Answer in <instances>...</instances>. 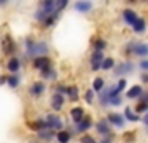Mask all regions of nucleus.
Listing matches in <instances>:
<instances>
[{"instance_id":"1","label":"nucleus","mask_w":148,"mask_h":143,"mask_svg":"<svg viewBox=\"0 0 148 143\" xmlns=\"http://www.w3.org/2000/svg\"><path fill=\"white\" fill-rule=\"evenodd\" d=\"M47 49L49 47H47L45 42H32V40L26 42V51H28L30 56H37V58L45 56L47 54Z\"/></svg>"},{"instance_id":"2","label":"nucleus","mask_w":148,"mask_h":143,"mask_svg":"<svg viewBox=\"0 0 148 143\" xmlns=\"http://www.w3.org/2000/svg\"><path fill=\"white\" fill-rule=\"evenodd\" d=\"M127 51L134 52V56H141V58H146V56H148V45H146V44H141V42L129 44V45H127Z\"/></svg>"},{"instance_id":"3","label":"nucleus","mask_w":148,"mask_h":143,"mask_svg":"<svg viewBox=\"0 0 148 143\" xmlns=\"http://www.w3.org/2000/svg\"><path fill=\"white\" fill-rule=\"evenodd\" d=\"M33 66H35L37 70L44 72V70L51 68V59H49L47 56H40V58H35V61H33Z\"/></svg>"},{"instance_id":"4","label":"nucleus","mask_w":148,"mask_h":143,"mask_svg":"<svg viewBox=\"0 0 148 143\" xmlns=\"http://www.w3.org/2000/svg\"><path fill=\"white\" fill-rule=\"evenodd\" d=\"M45 126H47L49 129H61V127H63V120H61L58 115H47Z\"/></svg>"},{"instance_id":"5","label":"nucleus","mask_w":148,"mask_h":143,"mask_svg":"<svg viewBox=\"0 0 148 143\" xmlns=\"http://www.w3.org/2000/svg\"><path fill=\"white\" fill-rule=\"evenodd\" d=\"M106 120L110 124H113L115 127H124V124H125V119L120 113H108V119Z\"/></svg>"},{"instance_id":"6","label":"nucleus","mask_w":148,"mask_h":143,"mask_svg":"<svg viewBox=\"0 0 148 143\" xmlns=\"http://www.w3.org/2000/svg\"><path fill=\"white\" fill-rule=\"evenodd\" d=\"M19 68H21V63H19V59H18L16 56L9 58V61H7V70L11 72V74L18 75V72H19Z\"/></svg>"},{"instance_id":"7","label":"nucleus","mask_w":148,"mask_h":143,"mask_svg":"<svg viewBox=\"0 0 148 143\" xmlns=\"http://www.w3.org/2000/svg\"><path fill=\"white\" fill-rule=\"evenodd\" d=\"M101 63H103V52L94 51L92 56H91V66H92V70H98L101 66Z\"/></svg>"},{"instance_id":"8","label":"nucleus","mask_w":148,"mask_h":143,"mask_svg":"<svg viewBox=\"0 0 148 143\" xmlns=\"http://www.w3.org/2000/svg\"><path fill=\"white\" fill-rule=\"evenodd\" d=\"M63 103H64V96H63V94H58V93H56V94L51 98V105H52L54 110H61Z\"/></svg>"},{"instance_id":"9","label":"nucleus","mask_w":148,"mask_h":143,"mask_svg":"<svg viewBox=\"0 0 148 143\" xmlns=\"http://www.w3.org/2000/svg\"><path fill=\"white\" fill-rule=\"evenodd\" d=\"M132 68H134V65H132L131 61H125V63H120V65L117 66L115 74H117V75H120V74H129Z\"/></svg>"},{"instance_id":"10","label":"nucleus","mask_w":148,"mask_h":143,"mask_svg":"<svg viewBox=\"0 0 148 143\" xmlns=\"http://www.w3.org/2000/svg\"><path fill=\"white\" fill-rule=\"evenodd\" d=\"M71 119L75 120V124H79L80 120H84V108H80V107L73 108L71 110Z\"/></svg>"},{"instance_id":"11","label":"nucleus","mask_w":148,"mask_h":143,"mask_svg":"<svg viewBox=\"0 0 148 143\" xmlns=\"http://www.w3.org/2000/svg\"><path fill=\"white\" fill-rule=\"evenodd\" d=\"M91 126H92L91 119H84V120H80V122L75 126V129H77V133H84V131H87Z\"/></svg>"},{"instance_id":"12","label":"nucleus","mask_w":148,"mask_h":143,"mask_svg":"<svg viewBox=\"0 0 148 143\" xmlns=\"http://www.w3.org/2000/svg\"><path fill=\"white\" fill-rule=\"evenodd\" d=\"M145 26H146V23H145V19H141V18H138V19L134 21V25H132V30H134L136 33H143V32H145Z\"/></svg>"},{"instance_id":"13","label":"nucleus","mask_w":148,"mask_h":143,"mask_svg":"<svg viewBox=\"0 0 148 143\" xmlns=\"http://www.w3.org/2000/svg\"><path fill=\"white\" fill-rule=\"evenodd\" d=\"M44 89H45V86H44L42 82H35V84L32 86V89H30V93H32L33 96H40V94L44 93Z\"/></svg>"},{"instance_id":"14","label":"nucleus","mask_w":148,"mask_h":143,"mask_svg":"<svg viewBox=\"0 0 148 143\" xmlns=\"http://www.w3.org/2000/svg\"><path fill=\"white\" fill-rule=\"evenodd\" d=\"M141 94H143L141 86H134L132 89L127 91V98H129V100H134V98H138V96H141Z\"/></svg>"},{"instance_id":"15","label":"nucleus","mask_w":148,"mask_h":143,"mask_svg":"<svg viewBox=\"0 0 148 143\" xmlns=\"http://www.w3.org/2000/svg\"><path fill=\"white\" fill-rule=\"evenodd\" d=\"M75 9L80 11V12H87V11L92 9V4H91V2H77V4H75Z\"/></svg>"},{"instance_id":"16","label":"nucleus","mask_w":148,"mask_h":143,"mask_svg":"<svg viewBox=\"0 0 148 143\" xmlns=\"http://www.w3.org/2000/svg\"><path fill=\"white\" fill-rule=\"evenodd\" d=\"M124 19H125L129 25H134V21L138 19V16H136L134 11H129V9H127V11H124Z\"/></svg>"},{"instance_id":"17","label":"nucleus","mask_w":148,"mask_h":143,"mask_svg":"<svg viewBox=\"0 0 148 143\" xmlns=\"http://www.w3.org/2000/svg\"><path fill=\"white\" fill-rule=\"evenodd\" d=\"M96 129H98L101 134H108V133H110V126H108V122H106V120H99V122H98V126H96Z\"/></svg>"},{"instance_id":"18","label":"nucleus","mask_w":148,"mask_h":143,"mask_svg":"<svg viewBox=\"0 0 148 143\" xmlns=\"http://www.w3.org/2000/svg\"><path fill=\"white\" fill-rule=\"evenodd\" d=\"M68 96H70L71 101H77L79 100V89H77V86H70L68 87Z\"/></svg>"},{"instance_id":"19","label":"nucleus","mask_w":148,"mask_h":143,"mask_svg":"<svg viewBox=\"0 0 148 143\" xmlns=\"http://www.w3.org/2000/svg\"><path fill=\"white\" fill-rule=\"evenodd\" d=\"M124 89H125V80H124V79H120V80L117 82V86L113 87V96H119Z\"/></svg>"},{"instance_id":"20","label":"nucleus","mask_w":148,"mask_h":143,"mask_svg":"<svg viewBox=\"0 0 148 143\" xmlns=\"http://www.w3.org/2000/svg\"><path fill=\"white\" fill-rule=\"evenodd\" d=\"M7 86L9 87H18L19 86V75H9L7 77Z\"/></svg>"},{"instance_id":"21","label":"nucleus","mask_w":148,"mask_h":143,"mask_svg":"<svg viewBox=\"0 0 148 143\" xmlns=\"http://www.w3.org/2000/svg\"><path fill=\"white\" fill-rule=\"evenodd\" d=\"M103 87H105V80H103L101 77L94 79V82H92V89H94V91H103Z\"/></svg>"},{"instance_id":"22","label":"nucleus","mask_w":148,"mask_h":143,"mask_svg":"<svg viewBox=\"0 0 148 143\" xmlns=\"http://www.w3.org/2000/svg\"><path fill=\"white\" fill-rule=\"evenodd\" d=\"M58 141L59 143H68L70 141V133L68 131H59L58 133Z\"/></svg>"},{"instance_id":"23","label":"nucleus","mask_w":148,"mask_h":143,"mask_svg":"<svg viewBox=\"0 0 148 143\" xmlns=\"http://www.w3.org/2000/svg\"><path fill=\"white\" fill-rule=\"evenodd\" d=\"M113 59L112 58H106V59H103V63H101V68L103 70H110V68H113Z\"/></svg>"},{"instance_id":"24","label":"nucleus","mask_w":148,"mask_h":143,"mask_svg":"<svg viewBox=\"0 0 148 143\" xmlns=\"http://www.w3.org/2000/svg\"><path fill=\"white\" fill-rule=\"evenodd\" d=\"M4 49H5V52H12V49H14V44H12V40H11L9 37H5V42H4Z\"/></svg>"},{"instance_id":"25","label":"nucleus","mask_w":148,"mask_h":143,"mask_svg":"<svg viewBox=\"0 0 148 143\" xmlns=\"http://www.w3.org/2000/svg\"><path fill=\"white\" fill-rule=\"evenodd\" d=\"M125 119H127V120H131V122H134V120H138V115H136V113H132V110H131V108H125Z\"/></svg>"},{"instance_id":"26","label":"nucleus","mask_w":148,"mask_h":143,"mask_svg":"<svg viewBox=\"0 0 148 143\" xmlns=\"http://www.w3.org/2000/svg\"><path fill=\"white\" fill-rule=\"evenodd\" d=\"M94 47H96V51L98 52H101L105 47H106V42L103 40V38H99V40H96V44H94Z\"/></svg>"},{"instance_id":"27","label":"nucleus","mask_w":148,"mask_h":143,"mask_svg":"<svg viewBox=\"0 0 148 143\" xmlns=\"http://www.w3.org/2000/svg\"><path fill=\"white\" fill-rule=\"evenodd\" d=\"M52 134H54V133H52V129H49V127H45V129H42V131H40V136H42V138H45V140L52 138Z\"/></svg>"},{"instance_id":"28","label":"nucleus","mask_w":148,"mask_h":143,"mask_svg":"<svg viewBox=\"0 0 148 143\" xmlns=\"http://www.w3.org/2000/svg\"><path fill=\"white\" fill-rule=\"evenodd\" d=\"M54 4H56V12H59L61 9H64V7L68 6L66 0H59V2H54Z\"/></svg>"},{"instance_id":"29","label":"nucleus","mask_w":148,"mask_h":143,"mask_svg":"<svg viewBox=\"0 0 148 143\" xmlns=\"http://www.w3.org/2000/svg\"><path fill=\"white\" fill-rule=\"evenodd\" d=\"M92 100H94V91L89 89V91L86 93V101H87V103H92Z\"/></svg>"},{"instance_id":"30","label":"nucleus","mask_w":148,"mask_h":143,"mask_svg":"<svg viewBox=\"0 0 148 143\" xmlns=\"http://www.w3.org/2000/svg\"><path fill=\"white\" fill-rule=\"evenodd\" d=\"M108 103H110V105H120V103H122V98H120V96H112Z\"/></svg>"},{"instance_id":"31","label":"nucleus","mask_w":148,"mask_h":143,"mask_svg":"<svg viewBox=\"0 0 148 143\" xmlns=\"http://www.w3.org/2000/svg\"><path fill=\"white\" fill-rule=\"evenodd\" d=\"M58 94H68V87L66 86H58Z\"/></svg>"},{"instance_id":"32","label":"nucleus","mask_w":148,"mask_h":143,"mask_svg":"<svg viewBox=\"0 0 148 143\" xmlns=\"http://www.w3.org/2000/svg\"><path fill=\"white\" fill-rule=\"evenodd\" d=\"M136 112H148V105L146 103H139L138 108H136Z\"/></svg>"},{"instance_id":"33","label":"nucleus","mask_w":148,"mask_h":143,"mask_svg":"<svg viewBox=\"0 0 148 143\" xmlns=\"http://www.w3.org/2000/svg\"><path fill=\"white\" fill-rule=\"evenodd\" d=\"M139 66H141L145 72H148V59H143V61L139 63Z\"/></svg>"},{"instance_id":"34","label":"nucleus","mask_w":148,"mask_h":143,"mask_svg":"<svg viewBox=\"0 0 148 143\" xmlns=\"http://www.w3.org/2000/svg\"><path fill=\"white\" fill-rule=\"evenodd\" d=\"M82 143H94V141H92L91 136H84V138H82Z\"/></svg>"},{"instance_id":"35","label":"nucleus","mask_w":148,"mask_h":143,"mask_svg":"<svg viewBox=\"0 0 148 143\" xmlns=\"http://www.w3.org/2000/svg\"><path fill=\"white\" fill-rule=\"evenodd\" d=\"M7 82V77H0V86H4Z\"/></svg>"},{"instance_id":"36","label":"nucleus","mask_w":148,"mask_h":143,"mask_svg":"<svg viewBox=\"0 0 148 143\" xmlns=\"http://www.w3.org/2000/svg\"><path fill=\"white\" fill-rule=\"evenodd\" d=\"M143 122H145V124H146V126H148V112H146V115H145V117H143Z\"/></svg>"},{"instance_id":"37","label":"nucleus","mask_w":148,"mask_h":143,"mask_svg":"<svg viewBox=\"0 0 148 143\" xmlns=\"http://www.w3.org/2000/svg\"><path fill=\"white\" fill-rule=\"evenodd\" d=\"M143 82H148V74H145V75H143Z\"/></svg>"},{"instance_id":"38","label":"nucleus","mask_w":148,"mask_h":143,"mask_svg":"<svg viewBox=\"0 0 148 143\" xmlns=\"http://www.w3.org/2000/svg\"><path fill=\"white\" fill-rule=\"evenodd\" d=\"M94 143H96V141H94ZM103 143H108V141H103Z\"/></svg>"}]
</instances>
